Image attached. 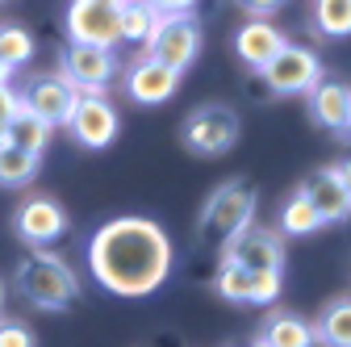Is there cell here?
Segmentation results:
<instances>
[{"instance_id":"2e32d148","label":"cell","mask_w":351,"mask_h":347,"mask_svg":"<svg viewBox=\"0 0 351 347\" xmlns=\"http://www.w3.org/2000/svg\"><path fill=\"white\" fill-rule=\"evenodd\" d=\"M310 113H314V121L318 125H326V130H339L347 125V117H351V84H343V80H318L314 88H310Z\"/></svg>"},{"instance_id":"277c9868","label":"cell","mask_w":351,"mask_h":347,"mask_svg":"<svg viewBox=\"0 0 351 347\" xmlns=\"http://www.w3.org/2000/svg\"><path fill=\"white\" fill-rule=\"evenodd\" d=\"M155 63L171 67V71H189L193 59L201 55V21L197 13H159L155 34L147 38V51Z\"/></svg>"},{"instance_id":"9c48e42d","label":"cell","mask_w":351,"mask_h":347,"mask_svg":"<svg viewBox=\"0 0 351 347\" xmlns=\"http://www.w3.org/2000/svg\"><path fill=\"white\" fill-rule=\"evenodd\" d=\"M222 259L247 268V272H285V243L280 230H255L247 226L243 235H234L222 247Z\"/></svg>"},{"instance_id":"1f68e13d","label":"cell","mask_w":351,"mask_h":347,"mask_svg":"<svg viewBox=\"0 0 351 347\" xmlns=\"http://www.w3.org/2000/svg\"><path fill=\"white\" fill-rule=\"evenodd\" d=\"M101 5H109V9H121V5H130V0H101Z\"/></svg>"},{"instance_id":"ffe728a7","label":"cell","mask_w":351,"mask_h":347,"mask_svg":"<svg viewBox=\"0 0 351 347\" xmlns=\"http://www.w3.org/2000/svg\"><path fill=\"white\" fill-rule=\"evenodd\" d=\"M38 167H42V155H29V151H21V147L0 139V189H25V184H34Z\"/></svg>"},{"instance_id":"ba28073f","label":"cell","mask_w":351,"mask_h":347,"mask_svg":"<svg viewBox=\"0 0 351 347\" xmlns=\"http://www.w3.org/2000/svg\"><path fill=\"white\" fill-rule=\"evenodd\" d=\"M117 109L101 97V93H80L75 105H71V117H67V130L71 139L88 151H101L117 139Z\"/></svg>"},{"instance_id":"6da1fadb","label":"cell","mask_w":351,"mask_h":347,"mask_svg":"<svg viewBox=\"0 0 351 347\" xmlns=\"http://www.w3.org/2000/svg\"><path fill=\"white\" fill-rule=\"evenodd\" d=\"M88 268L117 297H147L171 272V239L151 218H113L88 243Z\"/></svg>"},{"instance_id":"7c38bea8","label":"cell","mask_w":351,"mask_h":347,"mask_svg":"<svg viewBox=\"0 0 351 347\" xmlns=\"http://www.w3.org/2000/svg\"><path fill=\"white\" fill-rule=\"evenodd\" d=\"M13 230H17L21 243H29L38 251V247H47V243L67 235V209L59 201H51V197H29L13 213Z\"/></svg>"},{"instance_id":"e575fe53","label":"cell","mask_w":351,"mask_h":347,"mask_svg":"<svg viewBox=\"0 0 351 347\" xmlns=\"http://www.w3.org/2000/svg\"><path fill=\"white\" fill-rule=\"evenodd\" d=\"M0 306H5V280H0Z\"/></svg>"},{"instance_id":"603a6c76","label":"cell","mask_w":351,"mask_h":347,"mask_svg":"<svg viewBox=\"0 0 351 347\" xmlns=\"http://www.w3.org/2000/svg\"><path fill=\"white\" fill-rule=\"evenodd\" d=\"M314 29L322 38L351 34V0H314Z\"/></svg>"},{"instance_id":"ac0fdd59","label":"cell","mask_w":351,"mask_h":347,"mask_svg":"<svg viewBox=\"0 0 351 347\" xmlns=\"http://www.w3.org/2000/svg\"><path fill=\"white\" fill-rule=\"evenodd\" d=\"M51 130H55V125H47L38 113H29V109L17 105V113L9 117V125H5V134H0V139L13 143V147H21V151H29V155H47Z\"/></svg>"},{"instance_id":"4dcf8cb0","label":"cell","mask_w":351,"mask_h":347,"mask_svg":"<svg viewBox=\"0 0 351 347\" xmlns=\"http://www.w3.org/2000/svg\"><path fill=\"white\" fill-rule=\"evenodd\" d=\"M335 176L343 180V189L351 193V159H343V163H335Z\"/></svg>"},{"instance_id":"7402d4cb","label":"cell","mask_w":351,"mask_h":347,"mask_svg":"<svg viewBox=\"0 0 351 347\" xmlns=\"http://www.w3.org/2000/svg\"><path fill=\"white\" fill-rule=\"evenodd\" d=\"M155 21H159V13L151 5H143V0H130V5L117 9L121 42H138V47H147V38L155 34Z\"/></svg>"},{"instance_id":"d6986e66","label":"cell","mask_w":351,"mask_h":347,"mask_svg":"<svg viewBox=\"0 0 351 347\" xmlns=\"http://www.w3.org/2000/svg\"><path fill=\"white\" fill-rule=\"evenodd\" d=\"M314 343L322 347H351V297H330L314 318Z\"/></svg>"},{"instance_id":"cb8c5ba5","label":"cell","mask_w":351,"mask_h":347,"mask_svg":"<svg viewBox=\"0 0 351 347\" xmlns=\"http://www.w3.org/2000/svg\"><path fill=\"white\" fill-rule=\"evenodd\" d=\"M29 59H34V38H29V29L5 21V25H0V63L13 71V67H21Z\"/></svg>"},{"instance_id":"52a82bcc","label":"cell","mask_w":351,"mask_h":347,"mask_svg":"<svg viewBox=\"0 0 351 347\" xmlns=\"http://www.w3.org/2000/svg\"><path fill=\"white\" fill-rule=\"evenodd\" d=\"M59 75L71 84L75 93H101L105 84L117 75V55L105 47H80V42H67L59 55Z\"/></svg>"},{"instance_id":"8fae6325","label":"cell","mask_w":351,"mask_h":347,"mask_svg":"<svg viewBox=\"0 0 351 347\" xmlns=\"http://www.w3.org/2000/svg\"><path fill=\"white\" fill-rule=\"evenodd\" d=\"M67 34L80 47H105L113 51L121 42V25H117V9L101 5V0H71L67 9Z\"/></svg>"},{"instance_id":"d4e9b609","label":"cell","mask_w":351,"mask_h":347,"mask_svg":"<svg viewBox=\"0 0 351 347\" xmlns=\"http://www.w3.org/2000/svg\"><path fill=\"white\" fill-rule=\"evenodd\" d=\"M217 293H222L226 301H247L251 293V272L230 264V259H222V268H217Z\"/></svg>"},{"instance_id":"484cf974","label":"cell","mask_w":351,"mask_h":347,"mask_svg":"<svg viewBox=\"0 0 351 347\" xmlns=\"http://www.w3.org/2000/svg\"><path fill=\"white\" fill-rule=\"evenodd\" d=\"M276 297H280V272H251V293H247L251 306H272Z\"/></svg>"},{"instance_id":"f1b7e54d","label":"cell","mask_w":351,"mask_h":347,"mask_svg":"<svg viewBox=\"0 0 351 347\" xmlns=\"http://www.w3.org/2000/svg\"><path fill=\"white\" fill-rule=\"evenodd\" d=\"M13 113H17V93L9 88V84H0V134H5V125H9Z\"/></svg>"},{"instance_id":"9a60e30c","label":"cell","mask_w":351,"mask_h":347,"mask_svg":"<svg viewBox=\"0 0 351 347\" xmlns=\"http://www.w3.org/2000/svg\"><path fill=\"white\" fill-rule=\"evenodd\" d=\"M280 47H289V38H285L272 21H263V17L243 21V29L234 34V55H239L247 67H255V71L268 67V63L280 55Z\"/></svg>"},{"instance_id":"4fadbf2b","label":"cell","mask_w":351,"mask_h":347,"mask_svg":"<svg viewBox=\"0 0 351 347\" xmlns=\"http://www.w3.org/2000/svg\"><path fill=\"white\" fill-rule=\"evenodd\" d=\"M121 84H125V97L134 105H167L176 97V88H180V71L155 63L151 55H138L125 67Z\"/></svg>"},{"instance_id":"3957f363","label":"cell","mask_w":351,"mask_h":347,"mask_svg":"<svg viewBox=\"0 0 351 347\" xmlns=\"http://www.w3.org/2000/svg\"><path fill=\"white\" fill-rule=\"evenodd\" d=\"M255 205H259V193L247 180H222L209 193L201 218H197V239L205 247H226L234 235H243L251 226Z\"/></svg>"},{"instance_id":"5bb4252c","label":"cell","mask_w":351,"mask_h":347,"mask_svg":"<svg viewBox=\"0 0 351 347\" xmlns=\"http://www.w3.org/2000/svg\"><path fill=\"white\" fill-rule=\"evenodd\" d=\"M301 197L314 205V213L322 218V226H326V222H347V218H351V193H347L343 180L335 176V167H322V171H314V176H305Z\"/></svg>"},{"instance_id":"83f0119b","label":"cell","mask_w":351,"mask_h":347,"mask_svg":"<svg viewBox=\"0 0 351 347\" xmlns=\"http://www.w3.org/2000/svg\"><path fill=\"white\" fill-rule=\"evenodd\" d=\"M234 5L247 13V17H268V13H276L285 0H234Z\"/></svg>"},{"instance_id":"e0dca14e","label":"cell","mask_w":351,"mask_h":347,"mask_svg":"<svg viewBox=\"0 0 351 347\" xmlns=\"http://www.w3.org/2000/svg\"><path fill=\"white\" fill-rule=\"evenodd\" d=\"M255 347H314V326L289 310H272Z\"/></svg>"},{"instance_id":"30bf717a","label":"cell","mask_w":351,"mask_h":347,"mask_svg":"<svg viewBox=\"0 0 351 347\" xmlns=\"http://www.w3.org/2000/svg\"><path fill=\"white\" fill-rule=\"evenodd\" d=\"M75 97H80V93L71 88L63 75H29L25 88L17 93V105L29 109V113H38L47 125H67Z\"/></svg>"},{"instance_id":"7a4b0ae2","label":"cell","mask_w":351,"mask_h":347,"mask_svg":"<svg viewBox=\"0 0 351 347\" xmlns=\"http://www.w3.org/2000/svg\"><path fill=\"white\" fill-rule=\"evenodd\" d=\"M13 285L38 310H67L71 301L80 297V276L71 272V264L59 259V255H51V251H42V247L29 251L17 264Z\"/></svg>"},{"instance_id":"d590c367","label":"cell","mask_w":351,"mask_h":347,"mask_svg":"<svg viewBox=\"0 0 351 347\" xmlns=\"http://www.w3.org/2000/svg\"><path fill=\"white\" fill-rule=\"evenodd\" d=\"M0 5H5V0H0Z\"/></svg>"},{"instance_id":"4316f807","label":"cell","mask_w":351,"mask_h":347,"mask_svg":"<svg viewBox=\"0 0 351 347\" xmlns=\"http://www.w3.org/2000/svg\"><path fill=\"white\" fill-rule=\"evenodd\" d=\"M0 347H38V339H34L29 322H21V318H5V314H0Z\"/></svg>"},{"instance_id":"8992f818","label":"cell","mask_w":351,"mask_h":347,"mask_svg":"<svg viewBox=\"0 0 351 347\" xmlns=\"http://www.w3.org/2000/svg\"><path fill=\"white\" fill-rule=\"evenodd\" d=\"M263 84L276 93V97H301V93H310L314 84L322 80V59L310 51V47H280V55L259 71Z\"/></svg>"},{"instance_id":"d6a6232c","label":"cell","mask_w":351,"mask_h":347,"mask_svg":"<svg viewBox=\"0 0 351 347\" xmlns=\"http://www.w3.org/2000/svg\"><path fill=\"white\" fill-rule=\"evenodd\" d=\"M9 75H13V71H9L5 63H0V84H9Z\"/></svg>"},{"instance_id":"44dd1931","label":"cell","mask_w":351,"mask_h":347,"mask_svg":"<svg viewBox=\"0 0 351 347\" xmlns=\"http://www.w3.org/2000/svg\"><path fill=\"white\" fill-rule=\"evenodd\" d=\"M322 230V218L314 213V205L301 197V189L280 205V235H293V239H305V235H314Z\"/></svg>"},{"instance_id":"f546056e","label":"cell","mask_w":351,"mask_h":347,"mask_svg":"<svg viewBox=\"0 0 351 347\" xmlns=\"http://www.w3.org/2000/svg\"><path fill=\"white\" fill-rule=\"evenodd\" d=\"M143 5H151L155 13H193L197 0H143Z\"/></svg>"},{"instance_id":"5b68a950","label":"cell","mask_w":351,"mask_h":347,"mask_svg":"<svg viewBox=\"0 0 351 347\" xmlns=\"http://www.w3.org/2000/svg\"><path fill=\"white\" fill-rule=\"evenodd\" d=\"M239 130H243V125H239V113H234L230 105H201V109H193V113L184 117L180 139H184V147H189L193 155L213 159V155L234 151Z\"/></svg>"},{"instance_id":"836d02e7","label":"cell","mask_w":351,"mask_h":347,"mask_svg":"<svg viewBox=\"0 0 351 347\" xmlns=\"http://www.w3.org/2000/svg\"><path fill=\"white\" fill-rule=\"evenodd\" d=\"M339 134H343V139H347V143H351V117H347V125H343V130H339Z\"/></svg>"}]
</instances>
